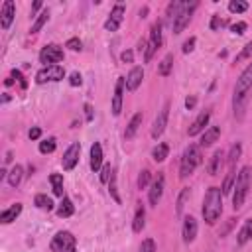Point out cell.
<instances>
[{"label": "cell", "instance_id": "cell-23", "mask_svg": "<svg viewBox=\"0 0 252 252\" xmlns=\"http://www.w3.org/2000/svg\"><path fill=\"white\" fill-rule=\"evenodd\" d=\"M146 226V207L142 203H138L134 219H132V230L134 232H142V228Z\"/></svg>", "mask_w": 252, "mask_h": 252}, {"label": "cell", "instance_id": "cell-16", "mask_svg": "<svg viewBox=\"0 0 252 252\" xmlns=\"http://www.w3.org/2000/svg\"><path fill=\"white\" fill-rule=\"evenodd\" d=\"M209 120H211V108H205V110H201L199 112V116L191 122V126H189V130H187V134L189 136H197V134H203L207 128V124H209Z\"/></svg>", "mask_w": 252, "mask_h": 252}, {"label": "cell", "instance_id": "cell-55", "mask_svg": "<svg viewBox=\"0 0 252 252\" xmlns=\"http://www.w3.org/2000/svg\"><path fill=\"white\" fill-rule=\"evenodd\" d=\"M146 14H148V8H142V12H140V16H142V18H146Z\"/></svg>", "mask_w": 252, "mask_h": 252}, {"label": "cell", "instance_id": "cell-31", "mask_svg": "<svg viewBox=\"0 0 252 252\" xmlns=\"http://www.w3.org/2000/svg\"><path fill=\"white\" fill-rule=\"evenodd\" d=\"M33 205L37 207V209H41V211H53V201H51V197H47L45 193H37L35 197H33Z\"/></svg>", "mask_w": 252, "mask_h": 252}, {"label": "cell", "instance_id": "cell-39", "mask_svg": "<svg viewBox=\"0 0 252 252\" xmlns=\"http://www.w3.org/2000/svg\"><path fill=\"white\" fill-rule=\"evenodd\" d=\"M112 175H114V167H112L110 163H104V165L100 167V175H98L100 181H102V183H108V181L112 179Z\"/></svg>", "mask_w": 252, "mask_h": 252}, {"label": "cell", "instance_id": "cell-18", "mask_svg": "<svg viewBox=\"0 0 252 252\" xmlns=\"http://www.w3.org/2000/svg\"><path fill=\"white\" fill-rule=\"evenodd\" d=\"M14 16H16V6L12 0H6L2 4V10H0V28L2 30H8L14 22Z\"/></svg>", "mask_w": 252, "mask_h": 252}, {"label": "cell", "instance_id": "cell-53", "mask_svg": "<svg viewBox=\"0 0 252 252\" xmlns=\"http://www.w3.org/2000/svg\"><path fill=\"white\" fill-rule=\"evenodd\" d=\"M41 6H43V4H41L39 0H37V2H33V6H32V16H33V14H35V12H37Z\"/></svg>", "mask_w": 252, "mask_h": 252}, {"label": "cell", "instance_id": "cell-13", "mask_svg": "<svg viewBox=\"0 0 252 252\" xmlns=\"http://www.w3.org/2000/svg\"><path fill=\"white\" fill-rule=\"evenodd\" d=\"M124 89H126V77H118L116 85H114V94H112V102H110V110L114 116H118L122 112V100H124Z\"/></svg>", "mask_w": 252, "mask_h": 252}, {"label": "cell", "instance_id": "cell-4", "mask_svg": "<svg viewBox=\"0 0 252 252\" xmlns=\"http://www.w3.org/2000/svg\"><path fill=\"white\" fill-rule=\"evenodd\" d=\"M201 161H203L201 146H197V144H189V146L183 150V154H181V161H179V177H181V179L189 177V175L197 169V165H199Z\"/></svg>", "mask_w": 252, "mask_h": 252}, {"label": "cell", "instance_id": "cell-49", "mask_svg": "<svg viewBox=\"0 0 252 252\" xmlns=\"http://www.w3.org/2000/svg\"><path fill=\"white\" fill-rule=\"evenodd\" d=\"M120 59H122L124 63H132V61H134V51H132V49H126V51H122Z\"/></svg>", "mask_w": 252, "mask_h": 252}, {"label": "cell", "instance_id": "cell-30", "mask_svg": "<svg viewBox=\"0 0 252 252\" xmlns=\"http://www.w3.org/2000/svg\"><path fill=\"white\" fill-rule=\"evenodd\" d=\"M169 156V146L167 144H163V142H159L154 150H152V159L154 161H158V163H161V161H165V158Z\"/></svg>", "mask_w": 252, "mask_h": 252}, {"label": "cell", "instance_id": "cell-33", "mask_svg": "<svg viewBox=\"0 0 252 252\" xmlns=\"http://www.w3.org/2000/svg\"><path fill=\"white\" fill-rule=\"evenodd\" d=\"M49 183H51L53 193L63 199V197H65V195H63V175H61V173H51V175H49Z\"/></svg>", "mask_w": 252, "mask_h": 252}, {"label": "cell", "instance_id": "cell-20", "mask_svg": "<svg viewBox=\"0 0 252 252\" xmlns=\"http://www.w3.org/2000/svg\"><path fill=\"white\" fill-rule=\"evenodd\" d=\"M219 136H220V128H219V126H209V128L201 134L199 146H201V148H209V146H213V144L219 140Z\"/></svg>", "mask_w": 252, "mask_h": 252}, {"label": "cell", "instance_id": "cell-40", "mask_svg": "<svg viewBox=\"0 0 252 252\" xmlns=\"http://www.w3.org/2000/svg\"><path fill=\"white\" fill-rule=\"evenodd\" d=\"M252 57V41H248L244 47H242V51L234 57V63H238V61H244V59H250Z\"/></svg>", "mask_w": 252, "mask_h": 252}, {"label": "cell", "instance_id": "cell-52", "mask_svg": "<svg viewBox=\"0 0 252 252\" xmlns=\"http://www.w3.org/2000/svg\"><path fill=\"white\" fill-rule=\"evenodd\" d=\"M83 108H85V120H87V122H91V120H93V106L87 102Z\"/></svg>", "mask_w": 252, "mask_h": 252}, {"label": "cell", "instance_id": "cell-24", "mask_svg": "<svg viewBox=\"0 0 252 252\" xmlns=\"http://www.w3.org/2000/svg\"><path fill=\"white\" fill-rule=\"evenodd\" d=\"M252 240V219L244 220V224L240 226V230L236 232V244L238 246H244L246 242Z\"/></svg>", "mask_w": 252, "mask_h": 252}, {"label": "cell", "instance_id": "cell-26", "mask_svg": "<svg viewBox=\"0 0 252 252\" xmlns=\"http://www.w3.org/2000/svg\"><path fill=\"white\" fill-rule=\"evenodd\" d=\"M240 156H242V146H240V142H236V144L230 146V150H228V154H226V169L236 167Z\"/></svg>", "mask_w": 252, "mask_h": 252}, {"label": "cell", "instance_id": "cell-41", "mask_svg": "<svg viewBox=\"0 0 252 252\" xmlns=\"http://www.w3.org/2000/svg\"><path fill=\"white\" fill-rule=\"evenodd\" d=\"M224 26H226V20H224V18H220V16H217V14L211 18V30H213V32H219V30L224 28Z\"/></svg>", "mask_w": 252, "mask_h": 252}, {"label": "cell", "instance_id": "cell-51", "mask_svg": "<svg viewBox=\"0 0 252 252\" xmlns=\"http://www.w3.org/2000/svg\"><path fill=\"white\" fill-rule=\"evenodd\" d=\"M195 104H197V96H195V94H191V96L185 98V108H187V110H191Z\"/></svg>", "mask_w": 252, "mask_h": 252}, {"label": "cell", "instance_id": "cell-22", "mask_svg": "<svg viewBox=\"0 0 252 252\" xmlns=\"http://www.w3.org/2000/svg\"><path fill=\"white\" fill-rule=\"evenodd\" d=\"M100 167H102V146L98 142H94L91 146V169L96 173V171H100Z\"/></svg>", "mask_w": 252, "mask_h": 252}, {"label": "cell", "instance_id": "cell-6", "mask_svg": "<svg viewBox=\"0 0 252 252\" xmlns=\"http://www.w3.org/2000/svg\"><path fill=\"white\" fill-rule=\"evenodd\" d=\"M49 248L53 252H75L77 250V240H75V236L69 230H59L53 236Z\"/></svg>", "mask_w": 252, "mask_h": 252}, {"label": "cell", "instance_id": "cell-46", "mask_svg": "<svg viewBox=\"0 0 252 252\" xmlns=\"http://www.w3.org/2000/svg\"><path fill=\"white\" fill-rule=\"evenodd\" d=\"M195 43H197V39H195V37H189V39H185V41H183V47H181V51H183V53H191V51L195 49Z\"/></svg>", "mask_w": 252, "mask_h": 252}, {"label": "cell", "instance_id": "cell-34", "mask_svg": "<svg viewBox=\"0 0 252 252\" xmlns=\"http://www.w3.org/2000/svg\"><path fill=\"white\" fill-rule=\"evenodd\" d=\"M179 8H181V2H177V0L167 4V8H165V22L169 26H173V22H175V18L179 14Z\"/></svg>", "mask_w": 252, "mask_h": 252}, {"label": "cell", "instance_id": "cell-45", "mask_svg": "<svg viewBox=\"0 0 252 252\" xmlns=\"http://www.w3.org/2000/svg\"><path fill=\"white\" fill-rule=\"evenodd\" d=\"M246 28H248V24H246V22H236V24H232V26H230V32H232V33H236V35H242V33L246 32Z\"/></svg>", "mask_w": 252, "mask_h": 252}, {"label": "cell", "instance_id": "cell-42", "mask_svg": "<svg viewBox=\"0 0 252 252\" xmlns=\"http://www.w3.org/2000/svg\"><path fill=\"white\" fill-rule=\"evenodd\" d=\"M108 191H110L112 199H114L116 203H120V195H118V189H116V175H112V179L108 181Z\"/></svg>", "mask_w": 252, "mask_h": 252}, {"label": "cell", "instance_id": "cell-2", "mask_svg": "<svg viewBox=\"0 0 252 252\" xmlns=\"http://www.w3.org/2000/svg\"><path fill=\"white\" fill-rule=\"evenodd\" d=\"M201 213H203V219L207 224H215L220 215H222V189L213 185L207 189L205 197H203V207H201Z\"/></svg>", "mask_w": 252, "mask_h": 252}, {"label": "cell", "instance_id": "cell-10", "mask_svg": "<svg viewBox=\"0 0 252 252\" xmlns=\"http://www.w3.org/2000/svg\"><path fill=\"white\" fill-rule=\"evenodd\" d=\"M163 189H165V175L159 171V173L152 179L150 189H148V201H150L152 207H158V203H159V199H161V195H163Z\"/></svg>", "mask_w": 252, "mask_h": 252}, {"label": "cell", "instance_id": "cell-29", "mask_svg": "<svg viewBox=\"0 0 252 252\" xmlns=\"http://www.w3.org/2000/svg\"><path fill=\"white\" fill-rule=\"evenodd\" d=\"M47 20H49V8H43L39 14H37V18H35V22L32 24V28H30V33H37L45 24H47Z\"/></svg>", "mask_w": 252, "mask_h": 252}, {"label": "cell", "instance_id": "cell-32", "mask_svg": "<svg viewBox=\"0 0 252 252\" xmlns=\"http://www.w3.org/2000/svg\"><path fill=\"white\" fill-rule=\"evenodd\" d=\"M171 69H173V53H167V55L159 61V65H158V73H159L161 77H167V75L171 73Z\"/></svg>", "mask_w": 252, "mask_h": 252}, {"label": "cell", "instance_id": "cell-37", "mask_svg": "<svg viewBox=\"0 0 252 252\" xmlns=\"http://www.w3.org/2000/svg\"><path fill=\"white\" fill-rule=\"evenodd\" d=\"M55 148H57V140L55 138H45V140L39 142V152L41 154H51V152H55Z\"/></svg>", "mask_w": 252, "mask_h": 252}, {"label": "cell", "instance_id": "cell-5", "mask_svg": "<svg viewBox=\"0 0 252 252\" xmlns=\"http://www.w3.org/2000/svg\"><path fill=\"white\" fill-rule=\"evenodd\" d=\"M161 28H163V24H161L159 20H156V22L152 24V28H150V37H148L146 51H144V61H146V63H150L152 57H154V53L161 47Z\"/></svg>", "mask_w": 252, "mask_h": 252}, {"label": "cell", "instance_id": "cell-44", "mask_svg": "<svg viewBox=\"0 0 252 252\" xmlns=\"http://www.w3.org/2000/svg\"><path fill=\"white\" fill-rule=\"evenodd\" d=\"M140 252H156V242H154V238H146V240L140 244Z\"/></svg>", "mask_w": 252, "mask_h": 252}, {"label": "cell", "instance_id": "cell-25", "mask_svg": "<svg viewBox=\"0 0 252 252\" xmlns=\"http://www.w3.org/2000/svg\"><path fill=\"white\" fill-rule=\"evenodd\" d=\"M142 120H144V114L142 112H136L132 118H130V122H128V126H126V130H124V138H134L136 136V132L140 130V126H142Z\"/></svg>", "mask_w": 252, "mask_h": 252}, {"label": "cell", "instance_id": "cell-21", "mask_svg": "<svg viewBox=\"0 0 252 252\" xmlns=\"http://www.w3.org/2000/svg\"><path fill=\"white\" fill-rule=\"evenodd\" d=\"M20 213H22V203H14V205H10L8 209H4L0 213V222L2 224H10L12 220H16L20 217Z\"/></svg>", "mask_w": 252, "mask_h": 252}, {"label": "cell", "instance_id": "cell-54", "mask_svg": "<svg viewBox=\"0 0 252 252\" xmlns=\"http://www.w3.org/2000/svg\"><path fill=\"white\" fill-rule=\"evenodd\" d=\"M10 100V94L8 93H4V96H2V102H8Z\"/></svg>", "mask_w": 252, "mask_h": 252}, {"label": "cell", "instance_id": "cell-14", "mask_svg": "<svg viewBox=\"0 0 252 252\" xmlns=\"http://www.w3.org/2000/svg\"><path fill=\"white\" fill-rule=\"evenodd\" d=\"M79 156H81V144H79V142H73V144L65 150L63 158H61L63 169H65V171H71V169L79 163Z\"/></svg>", "mask_w": 252, "mask_h": 252}, {"label": "cell", "instance_id": "cell-56", "mask_svg": "<svg viewBox=\"0 0 252 252\" xmlns=\"http://www.w3.org/2000/svg\"><path fill=\"white\" fill-rule=\"evenodd\" d=\"M10 159H12V154H10V152H8V154H6V158H4V161H6V163H8V161H10Z\"/></svg>", "mask_w": 252, "mask_h": 252}, {"label": "cell", "instance_id": "cell-38", "mask_svg": "<svg viewBox=\"0 0 252 252\" xmlns=\"http://www.w3.org/2000/svg\"><path fill=\"white\" fill-rule=\"evenodd\" d=\"M136 183H138V189H146V187L152 183V171H150V169H142Z\"/></svg>", "mask_w": 252, "mask_h": 252}, {"label": "cell", "instance_id": "cell-50", "mask_svg": "<svg viewBox=\"0 0 252 252\" xmlns=\"http://www.w3.org/2000/svg\"><path fill=\"white\" fill-rule=\"evenodd\" d=\"M28 136H30V140H39V136H41V128H37V126H33V128H30V132H28Z\"/></svg>", "mask_w": 252, "mask_h": 252}, {"label": "cell", "instance_id": "cell-48", "mask_svg": "<svg viewBox=\"0 0 252 252\" xmlns=\"http://www.w3.org/2000/svg\"><path fill=\"white\" fill-rule=\"evenodd\" d=\"M12 79H16V81L20 83V87H22V89H26V87H28V83H26L24 75H22V73H20L18 69H14V71H12Z\"/></svg>", "mask_w": 252, "mask_h": 252}, {"label": "cell", "instance_id": "cell-12", "mask_svg": "<svg viewBox=\"0 0 252 252\" xmlns=\"http://www.w3.org/2000/svg\"><path fill=\"white\" fill-rule=\"evenodd\" d=\"M124 14H126V6L120 4V2L114 4L112 10H110V14H108V18H106V22H104V30H108V32H116V30L120 28L122 20H124Z\"/></svg>", "mask_w": 252, "mask_h": 252}, {"label": "cell", "instance_id": "cell-43", "mask_svg": "<svg viewBox=\"0 0 252 252\" xmlns=\"http://www.w3.org/2000/svg\"><path fill=\"white\" fill-rule=\"evenodd\" d=\"M65 47H69L71 51H81V47H83V41H81L79 37H71V39H67Z\"/></svg>", "mask_w": 252, "mask_h": 252}, {"label": "cell", "instance_id": "cell-36", "mask_svg": "<svg viewBox=\"0 0 252 252\" xmlns=\"http://www.w3.org/2000/svg\"><path fill=\"white\" fill-rule=\"evenodd\" d=\"M246 10H248V2H244V0L228 2V12H232V14H244Z\"/></svg>", "mask_w": 252, "mask_h": 252}, {"label": "cell", "instance_id": "cell-3", "mask_svg": "<svg viewBox=\"0 0 252 252\" xmlns=\"http://www.w3.org/2000/svg\"><path fill=\"white\" fill-rule=\"evenodd\" d=\"M250 181H252V169L250 165H242L236 173V179H234V187H232V209L238 211L242 209L244 201H246V195H248V189H250Z\"/></svg>", "mask_w": 252, "mask_h": 252}, {"label": "cell", "instance_id": "cell-47", "mask_svg": "<svg viewBox=\"0 0 252 252\" xmlns=\"http://www.w3.org/2000/svg\"><path fill=\"white\" fill-rule=\"evenodd\" d=\"M81 83H83L81 73H79V71H73V73L69 75V85H71V87H79Z\"/></svg>", "mask_w": 252, "mask_h": 252}, {"label": "cell", "instance_id": "cell-19", "mask_svg": "<svg viewBox=\"0 0 252 252\" xmlns=\"http://www.w3.org/2000/svg\"><path fill=\"white\" fill-rule=\"evenodd\" d=\"M142 81H144V69L140 67V65H136V67H132L130 69V73L126 75V91H136L140 85H142Z\"/></svg>", "mask_w": 252, "mask_h": 252}, {"label": "cell", "instance_id": "cell-17", "mask_svg": "<svg viewBox=\"0 0 252 252\" xmlns=\"http://www.w3.org/2000/svg\"><path fill=\"white\" fill-rule=\"evenodd\" d=\"M224 163H226V152L220 150V148L215 150L213 156H211V159H209V163H207V171H209V175H219Z\"/></svg>", "mask_w": 252, "mask_h": 252}, {"label": "cell", "instance_id": "cell-28", "mask_svg": "<svg viewBox=\"0 0 252 252\" xmlns=\"http://www.w3.org/2000/svg\"><path fill=\"white\" fill-rule=\"evenodd\" d=\"M22 179H24V167H22L20 163H16V165L8 171V185H10V187H18V185L22 183Z\"/></svg>", "mask_w": 252, "mask_h": 252}, {"label": "cell", "instance_id": "cell-15", "mask_svg": "<svg viewBox=\"0 0 252 252\" xmlns=\"http://www.w3.org/2000/svg\"><path fill=\"white\" fill-rule=\"evenodd\" d=\"M197 230H199V224H197V219L191 217V215H185L183 217V226H181V236H183V242L185 244H191L197 236Z\"/></svg>", "mask_w": 252, "mask_h": 252}, {"label": "cell", "instance_id": "cell-8", "mask_svg": "<svg viewBox=\"0 0 252 252\" xmlns=\"http://www.w3.org/2000/svg\"><path fill=\"white\" fill-rule=\"evenodd\" d=\"M63 77H65V69L61 65H47V67H41L35 73V83L37 85L57 83V81H63Z\"/></svg>", "mask_w": 252, "mask_h": 252}, {"label": "cell", "instance_id": "cell-27", "mask_svg": "<svg viewBox=\"0 0 252 252\" xmlns=\"http://www.w3.org/2000/svg\"><path fill=\"white\" fill-rule=\"evenodd\" d=\"M55 213H57V217H61V219L71 217V215L75 213V205H73V201H71L69 197H63L61 203H59V207L55 209Z\"/></svg>", "mask_w": 252, "mask_h": 252}, {"label": "cell", "instance_id": "cell-9", "mask_svg": "<svg viewBox=\"0 0 252 252\" xmlns=\"http://www.w3.org/2000/svg\"><path fill=\"white\" fill-rule=\"evenodd\" d=\"M39 61L43 63V67H47V65H59V61H63V49L57 43H47L39 51Z\"/></svg>", "mask_w": 252, "mask_h": 252}, {"label": "cell", "instance_id": "cell-11", "mask_svg": "<svg viewBox=\"0 0 252 252\" xmlns=\"http://www.w3.org/2000/svg\"><path fill=\"white\" fill-rule=\"evenodd\" d=\"M169 100H165L163 102V106L159 108V112H158V116H156V120H154V124H152V138H159L161 134H163V130H165V126H167V118H169Z\"/></svg>", "mask_w": 252, "mask_h": 252}, {"label": "cell", "instance_id": "cell-1", "mask_svg": "<svg viewBox=\"0 0 252 252\" xmlns=\"http://www.w3.org/2000/svg\"><path fill=\"white\" fill-rule=\"evenodd\" d=\"M250 91H252V61L246 65V69L240 73V77L236 79V85H234L232 110H234V116H236L238 120H242V116H244Z\"/></svg>", "mask_w": 252, "mask_h": 252}, {"label": "cell", "instance_id": "cell-35", "mask_svg": "<svg viewBox=\"0 0 252 252\" xmlns=\"http://www.w3.org/2000/svg\"><path fill=\"white\" fill-rule=\"evenodd\" d=\"M189 195H191V189H189V187H183V189H181V193H179V197H177V203H175V213H177L179 217L183 215V209H185V203H187Z\"/></svg>", "mask_w": 252, "mask_h": 252}, {"label": "cell", "instance_id": "cell-7", "mask_svg": "<svg viewBox=\"0 0 252 252\" xmlns=\"http://www.w3.org/2000/svg\"><path fill=\"white\" fill-rule=\"evenodd\" d=\"M197 6H199V2H181V8H179V14H177V18H175V22H173V26H171V30H173V33H181L183 30H185V26L191 22V16H193V12L197 10Z\"/></svg>", "mask_w": 252, "mask_h": 252}]
</instances>
